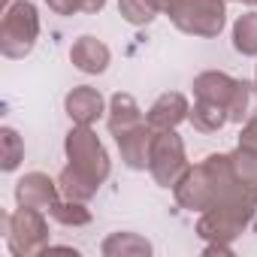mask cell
Listing matches in <instances>:
<instances>
[{"instance_id": "obj_25", "label": "cell", "mask_w": 257, "mask_h": 257, "mask_svg": "<svg viewBox=\"0 0 257 257\" xmlns=\"http://www.w3.org/2000/svg\"><path fill=\"white\" fill-rule=\"evenodd\" d=\"M203 254H224V257H230L233 254V245H227V242H206Z\"/></svg>"}, {"instance_id": "obj_16", "label": "cell", "mask_w": 257, "mask_h": 257, "mask_svg": "<svg viewBox=\"0 0 257 257\" xmlns=\"http://www.w3.org/2000/svg\"><path fill=\"white\" fill-rule=\"evenodd\" d=\"M188 121L194 124V131H200V134H218L221 127L230 121V115H227V106H221V103L194 100V106L188 112Z\"/></svg>"}, {"instance_id": "obj_5", "label": "cell", "mask_w": 257, "mask_h": 257, "mask_svg": "<svg viewBox=\"0 0 257 257\" xmlns=\"http://www.w3.org/2000/svg\"><path fill=\"white\" fill-rule=\"evenodd\" d=\"M188 167L191 164H188L185 140L176 131H158L152 140V155H149V173H152L155 185L173 188Z\"/></svg>"}, {"instance_id": "obj_18", "label": "cell", "mask_w": 257, "mask_h": 257, "mask_svg": "<svg viewBox=\"0 0 257 257\" xmlns=\"http://www.w3.org/2000/svg\"><path fill=\"white\" fill-rule=\"evenodd\" d=\"M233 49L242 58H257V13H242L233 22Z\"/></svg>"}, {"instance_id": "obj_2", "label": "cell", "mask_w": 257, "mask_h": 257, "mask_svg": "<svg viewBox=\"0 0 257 257\" xmlns=\"http://www.w3.org/2000/svg\"><path fill=\"white\" fill-rule=\"evenodd\" d=\"M152 4L188 37L215 40L227 25V0H152Z\"/></svg>"}, {"instance_id": "obj_3", "label": "cell", "mask_w": 257, "mask_h": 257, "mask_svg": "<svg viewBox=\"0 0 257 257\" xmlns=\"http://www.w3.org/2000/svg\"><path fill=\"white\" fill-rule=\"evenodd\" d=\"M40 40V10L31 0H13L0 19V52L10 61H22Z\"/></svg>"}, {"instance_id": "obj_10", "label": "cell", "mask_w": 257, "mask_h": 257, "mask_svg": "<svg viewBox=\"0 0 257 257\" xmlns=\"http://www.w3.org/2000/svg\"><path fill=\"white\" fill-rule=\"evenodd\" d=\"M188 112H191L188 97L182 91H167L152 103V109L146 112V121L155 134L158 131H176L182 121H188Z\"/></svg>"}, {"instance_id": "obj_19", "label": "cell", "mask_w": 257, "mask_h": 257, "mask_svg": "<svg viewBox=\"0 0 257 257\" xmlns=\"http://www.w3.org/2000/svg\"><path fill=\"white\" fill-rule=\"evenodd\" d=\"M49 215H52V221H58L64 227H85V224H91V209H85L82 200L61 197V200H55L49 206Z\"/></svg>"}, {"instance_id": "obj_22", "label": "cell", "mask_w": 257, "mask_h": 257, "mask_svg": "<svg viewBox=\"0 0 257 257\" xmlns=\"http://www.w3.org/2000/svg\"><path fill=\"white\" fill-rule=\"evenodd\" d=\"M230 161H233V170L239 173V179L257 194V152H248V149H233L230 152Z\"/></svg>"}, {"instance_id": "obj_20", "label": "cell", "mask_w": 257, "mask_h": 257, "mask_svg": "<svg viewBox=\"0 0 257 257\" xmlns=\"http://www.w3.org/2000/svg\"><path fill=\"white\" fill-rule=\"evenodd\" d=\"M0 149H4V155H0V170L16 173L25 161V140L19 137L16 127H0Z\"/></svg>"}, {"instance_id": "obj_21", "label": "cell", "mask_w": 257, "mask_h": 257, "mask_svg": "<svg viewBox=\"0 0 257 257\" xmlns=\"http://www.w3.org/2000/svg\"><path fill=\"white\" fill-rule=\"evenodd\" d=\"M118 16L127 25L143 28V25H152L158 19V7L152 0H118Z\"/></svg>"}, {"instance_id": "obj_29", "label": "cell", "mask_w": 257, "mask_h": 257, "mask_svg": "<svg viewBox=\"0 0 257 257\" xmlns=\"http://www.w3.org/2000/svg\"><path fill=\"white\" fill-rule=\"evenodd\" d=\"M254 7H257V0H254Z\"/></svg>"}, {"instance_id": "obj_24", "label": "cell", "mask_w": 257, "mask_h": 257, "mask_svg": "<svg viewBox=\"0 0 257 257\" xmlns=\"http://www.w3.org/2000/svg\"><path fill=\"white\" fill-rule=\"evenodd\" d=\"M46 7L55 16H76L82 13V0H46Z\"/></svg>"}, {"instance_id": "obj_12", "label": "cell", "mask_w": 257, "mask_h": 257, "mask_svg": "<svg viewBox=\"0 0 257 257\" xmlns=\"http://www.w3.org/2000/svg\"><path fill=\"white\" fill-rule=\"evenodd\" d=\"M143 121H146V118H143V109H140V103H137L134 94L118 91V94L109 97L106 127H109L112 137H118V134H124V131H131V127H137V124H143Z\"/></svg>"}, {"instance_id": "obj_14", "label": "cell", "mask_w": 257, "mask_h": 257, "mask_svg": "<svg viewBox=\"0 0 257 257\" xmlns=\"http://www.w3.org/2000/svg\"><path fill=\"white\" fill-rule=\"evenodd\" d=\"M248 227L245 224H239L236 218H230V215H224V212H200V221H197V236L203 239V242H233V239H239L242 233H245Z\"/></svg>"}, {"instance_id": "obj_15", "label": "cell", "mask_w": 257, "mask_h": 257, "mask_svg": "<svg viewBox=\"0 0 257 257\" xmlns=\"http://www.w3.org/2000/svg\"><path fill=\"white\" fill-rule=\"evenodd\" d=\"M155 248L146 236L140 233H131V230H118V233H109L100 245V254L103 257H149Z\"/></svg>"}, {"instance_id": "obj_13", "label": "cell", "mask_w": 257, "mask_h": 257, "mask_svg": "<svg viewBox=\"0 0 257 257\" xmlns=\"http://www.w3.org/2000/svg\"><path fill=\"white\" fill-rule=\"evenodd\" d=\"M236 82L239 79H233L230 73H224V70H206V73H200L197 79H194V100H209V103H221V106H227L230 103V97H233V91H236Z\"/></svg>"}, {"instance_id": "obj_26", "label": "cell", "mask_w": 257, "mask_h": 257, "mask_svg": "<svg viewBox=\"0 0 257 257\" xmlns=\"http://www.w3.org/2000/svg\"><path fill=\"white\" fill-rule=\"evenodd\" d=\"M106 4H109V0H82V13L85 16H97V13H103Z\"/></svg>"}, {"instance_id": "obj_27", "label": "cell", "mask_w": 257, "mask_h": 257, "mask_svg": "<svg viewBox=\"0 0 257 257\" xmlns=\"http://www.w3.org/2000/svg\"><path fill=\"white\" fill-rule=\"evenodd\" d=\"M233 4H254V0H233Z\"/></svg>"}, {"instance_id": "obj_8", "label": "cell", "mask_w": 257, "mask_h": 257, "mask_svg": "<svg viewBox=\"0 0 257 257\" xmlns=\"http://www.w3.org/2000/svg\"><path fill=\"white\" fill-rule=\"evenodd\" d=\"M61 185L58 179L46 176V173H25L19 182H16V203L19 206H34V209H43L49 212V206L55 200H61Z\"/></svg>"}, {"instance_id": "obj_11", "label": "cell", "mask_w": 257, "mask_h": 257, "mask_svg": "<svg viewBox=\"0 0 257 257\" xmlns=\"http://www.w3.org/2000/svg\"><path fill=\"white\" fill-rule=\"evenodd\" d=\"M109 61H112L109 46H106L103 40L91 37V34L79 37V40L70 46V64H73L79 73H85V76H100V73H106Z\"/></svg>"}, {"instance_id": "obj_23", "label": "cell", "mask_w": 257, "mask_h": 257, "mask_svg": "<svg viewBox=\"0 0 257 257\" xmlns=\"http://www.w3.org/2000/svg\"><path fill=\"white\" fill-rule=\"evenodd\" d=\"M239 149H248V152H257V115H251L242 131H239Z\"/></svg>"}, {"instance_id": "obj_1", "label": "cell", "mask_w": 257, "mask_h": 257, "mask_svg": "<svg viewBox=\"0 0 257 257\" xmlns=\"http://www.w3.org/2000/svg\"><path fill=\"white\" fill-rule=\"evenodd\" d=\"M64 155H67V167L58 173L61 194L67 200L88 203L112 173L109 152L88 124H73L70 134L64 137Z\"/></svg>"}, {"instance_id": "obj_7", "label": "cell", "mask_w": 257, "mask_h": 257, "mask_svg": "<svg viewBox=\"0 0 257 257\" xmlns=\"http://www.w3.org/2000/svg\"><path fill=\"white\" fill-rule=\"evenodd\" d=\"M112 140H115L121 164L127 170H149V155H152V140H155V131L149 127V121L131 127V131H124Z\"/></svg>"}, {"instance_id": "obj_6", "label": "cell", "mask_w": 257, "mask_h": 257, "mask_svg": "<svg viewBox=\"0 0 257 257\" xmlns=\"http://www.w3.org/2000/svg\"><path fill=\"white\" fill-rule=\"evenodd\" d=\"M173 197L188 212H206L212 206V182H209V170L203 161L182 173V179L173 185Z\"/></svg>"}, {"instance_id": "obj_28", "label": "cell", "mask_w": 257, "mask_h": 257, "mask_svg": "<svg viewBox=\"0 0 257 257\" xmlns=\"http://www.w3.org/2000/svg\"><path fill=\"white\" fill-rule=\"evenodd\" d=\"M254 82H257V73H254Z\"/></svg>"}, {"instance_id": "obj_9", "label": "cell", "mask_w": 257, "mask_h": 257, "mask_svg": "<svg viewBox=\"0 0 257 257\" xmlns=\"http://www.w3.org/2000/svg\"><path fill=\"white\" fill-rule=\"evenodd\" d=\"M106 100H103V94L97 91V88H91V85H76L67 97H64V112L70 115V121L73 124H97L103 115H106Z\"/></svg>"}, {"instance_id": "obj_17", "label": "cell", "mask_w": 257, "mask_h": 257, "mask_svg": "<svg viewBox=\"0 0 257 257\" xmlns=\"http://www.w3.org/2000/svg\"><path fill=\"white\" fill-rule=\"evenodd\" d=\"M227 115H230L233 124H245L251 115H257V82L254 85L245 82V79L236 82V91L227 103Z\"/></svg>"}, {"instance_id": "obj_4", "label": "cell", "mask_w": 257, "mask_h": 257, "mask_svg": "<svg viewBox=\"0 0 257 257\" xmlns=\"http://www.w3.org/2000/svg\"><path fill=\"white\" fill-rule=\"evenodd\" d=\"M4 233L16 257H37L52 248L46 215L43 209H34V206H19L13 215H4Z\"/></svg>"}]
</instances>
